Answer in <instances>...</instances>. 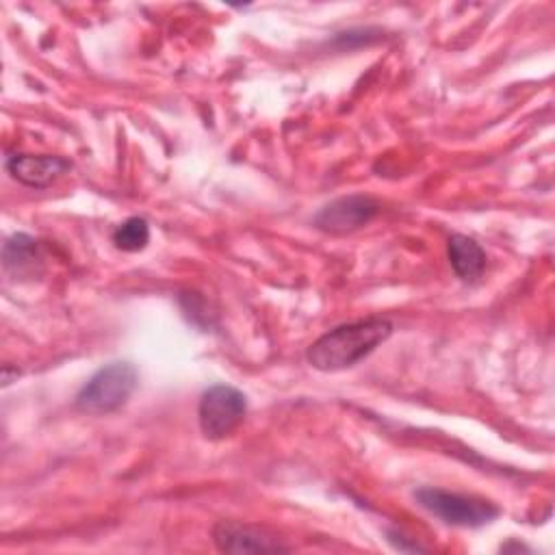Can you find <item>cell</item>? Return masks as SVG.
<instances>
[{
    "label": "cell",
    "instance_id": "obj_1",
    "mask_svg": "<svg viewBox=\"0 0 555 555\" xmlns=\"http://www.w3.org/2000/svg\"><path fill=\"white\" fill-rule=\"evenodd\" d=\"M392 334V323L382 317L343 323L308 347V362L317 371H343L373 353Z\"/></svg>",
    "mask_w": 555,
    "mask_h": 555
},
{
    "label": "cell",
    "instance_id": "obj_2",
    "mask_svg": "<svg viewBox=\"0 0 555 555\" xmlns=\"http://www.w3.org/2000/svg\"><path fill=\"white\" fill-rule=\"evenodd\" d=\"M139 373L130 362H108L98 369L76 395V408L85 414H108L121 408L134 392Z\"/></svg>",
    "mask_w": 555,
    "mask_h": 555
},
{
    "label": "cell",
    "instance_id": "obj_3",
    "mask_svg": "<svg viewBox=\"0 0 555 555\" xmlns=\"http://www.w3.org/2000/svg\"><path fill=\"white\" fill-rule=\"evenodd\" d=\"M421 507L453 527H483L499 516V507L481 496L449 492L442 488H418L414 492Z\"/></svg>",
    "mask_w": 555,
    "mask_h": 555
},
{
    "label": "cell",
    "instance_id": "obj_4",
    "mask_svg": "<svg viewBox=\"0 0 555 555\" xmlns=\"http://www.w3.org/2000/svg\"><path fill=\"white\" fill-rule=\"evenodd\" d=\"M247 414L245 395L228 384H215L204 390L197 408L199 429L208 440L230 436Z\"/></svg>",
    "mask_w": 555,
    "mask_h": 555
},
{
    "label": "cell",
    "instance_id": "obj_5",
    "mask_svg": "<svg viewBox=\"0 0 555 555\" xmlns=\"http://www.w3.org/2000/svg\"><path fill=\"white\" fill-rule=\"evenodd\" d=\"M215 546L223 553H284L288 544H284L275 533L264 527L245 525L238 520H221L212 527Z\"/></svg>",
    "mask_w": 555,
    "mask_h": 555
},
{
    "label": "cell",
    "instance_id": "obj_6",
    "mask_svg": "<svg viewBox=\"0 0 555 555\" xmlns=\"http://www.w3.org/2000/svg\"><path fill=\"white\" fill-rule=\"evenodd\" d=\"M379 212V204L369 195H345L325 204L314 215V225L330 234H347L366 225Z\"/></svg>",
    "mask_w": 555,
    "mask_h": 555
},
{
    "label": "cell",
    "instance_id": "obj_7",
    "mask_svg": "<svg viewBox=\"0 0 555 555\" xmlns=\"http://www.w3.org/2000/svg\"><path fill=\"white\" fill-rule=\"evenodd\" d=\"M72 169V163L52 154H13L7 158V171L22 184L43 189Z\"/></svg>",
    "mask_w": 555,
    "mask_h": 555
},
{
    "label": "cell",
    "instance_id": "obj_8",
    "mask_svg": "<svg viewBox=\"0 0 555 555\" xmlns=\"http://www.w3.org/2000/svg\"><path fill=\"white\" fill-rule=\"evenodd\" d=\"M41 251L33 236L28 234H13L4 241L2 247V264L4 271L13 278H26L41 269Z\"/></svg>",
    "mask_w": 555,
    "mask_h": 555
},
{
    "label": "cell",
    "instance_id": "obj_9",
    "mask_svg": "<svg viewBox=\"0 0 555 555\" xmlns=\"http://www.w3.org/2000/svg\"><path fill=\"white\" fill-rule=\"evenodd\" d=\"M447 254H449V262H451L455 275L466 282L477 280L486 267V251L481 249V245L475 238H470L466 234H453L449 238Z\"/></svg>",
    "mask_w": 555,
    "mask_h": 555
},
{
    "label": "cell",
    "instance_id": "obj_10",
    "mask_svg": "<svg viewBox=\"0 0 555 555\" xmlns=\"http://www.w3.org/2000/svg\"><path fill=\"white\" fill-rule=\"evenodd\" d=\"M113 243L121 251H141L150 243V225L143 217H128L113 232Z\"/></svg>",
    "mask_w": 555,
    "mask_h": 555
}]
</instances>
